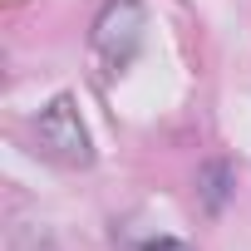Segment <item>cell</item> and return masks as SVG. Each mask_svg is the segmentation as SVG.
Wrapping results in <instances>:
<instances>
[{
  "mask_svg": "<svg viewBox=\"0 0 251 251\" xmlns=\"http://www.w3.org/2000/svg\"><path fill=\"white\" fill-rule=\"evenodd\" d=\"M143 30H148V15L138 0H103V10L94 15V30H89V45H94V59L103 64V74H118L138 59Z\"/></svg>",
  "mask_w": 251,
  "mask_h": 251,
  "instance_id": "obj_1",
  "label": "cell"
},
{
  "mask_svg": "<svg viewBox=\"0 0 251 251\" xmlns=\"http://www.w3.org/2000/svg\"><path fill=\"white\" fill-rule=\"evenodd\" d=\"M35 148L59 168H89L94 163V143H89V128L79 118L74 94H54L35 113Z\"/></svg>",
  "mask_w": 251,
  "mask_h": 251,
  "instance_id": "obj_2",
  "label": "cell"
},
{
  "mask_svg": "<svg viewBox=\"0 0 251 251\" xmlns=\"http://www.w3.org/2000/svg\"><path fill=\"white\" fill-rule=\"evenodd\" d=\"M226 202V168H207V207L217 212Z\"/></svg>",
  "mask_w": 251,
  "mask_h": 251,
  "instance_id": "obj_3",
  "label": "cell"
},
{
  "mask_svg": "<svg viewBox=\"0 0 251 251\" xmlns=\"http://www.w3.org/2000/svg\"><path fill=\"white\" fill-rule=\"evenodd\" d=\"M133 251H192V246H182V241H168V236H153V241H143V246H133Z\"/></svg>",
  "mask_w": 251,
  "mask_h": 251,
  "instance_id": "obj_4",
  "label": "cell"
}]
</instances>
